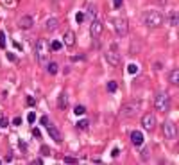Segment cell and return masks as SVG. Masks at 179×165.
I'll return each mask as SVG.
<instances>
[{
    "label": "cell",
    "instance_id": "cell-3",
    "mask_svg": "<svg viewBox=\"0 0 179 165\" xmlns=\"http://www.w3.org/2000/svg\"><path fill=\"white\" fill-rule=\"evenodd\" d=\"M138 111H140V102H138V101H129V102H125L122 106L120 117L122 118H131V117H134Z\"/></svg>",
    "mask_w": 179,
    "mask_h": 165
},
{
    "label": "cell",
    "instance_id": "cell-9",
    "mask_svg": "<svg viewBox=\"0 0 179 165\" xmlns=\"http://www.w3.org/2000/svg\"><path fill=\"white\" fill-rule=\"evenodd\" d=\"M142 126H143V129H147V131H152L156 128V117H154V113H145L143 117H142Z\"/></svg>",
    "mask_w": 179,
    "mask_h": 165
},
{
    "label": "cell",
    "instance_id": "cell-33",
    "mask_svg": "<svg viewBox=\"0 0 179 165\" xmlns=\"http://www.w3.org/2000/svg\"><path fill=\"white\" fill-rule=\"evenodd\" d=\"M13 126H22V118H20V117H15V120H13Z\"/></svg>",
    "mask_w": 179,
    "mask_h": 165
},
{
    "label": "cell",
    "instance_id": "cell-15",
    "mask_svg": "<svg viewBox=\"0 0 179 165\" xmlns=\"http://www.w3.org/2000/svg\"><path fill=\"white\" fill-rule=\"evenodd\" d=\"M57 27H59V20L56 16H52V18H49L47 22H45V31H49V32H54Z\"/></svg>",
    "mask_w": 179,
    "mask_h": 165
},
{
    "label": "cell",
    "instance_id": "cell-1",
    "mask_svg": "<svg viewBox=\"0 0 179 165\" xmlns=\"http://www.w3.org/2000/svg\"><path fill=\"white\" fill-rule=\"evenodd\" d=\"M34 56H36V61L39 65H47L49 63V56H50V45L47 39H38L36 45H34Z\"/></svg>",
    "mask_w": 179,
    "mask_h": 165
},
{
    "label": "cell",
    "instance_id": "cell-26",
    "mask_svg": "<svg viewBox=\"0 0 179 165\" xmlns=\"http://www.w3.org/2000/svg\"><path fill=\"white\" fill-rule=\"evenodd\" d=\"M65 163H77V158H72V156H65Z\"/></svg>",
    "mask_w": 179,
    "mask_h": 165
},
{
    "label": "cell",
    "instance_id": "cell-21",
    "mask_svg": "<svg viewBox=\"0 0 179 165\" xmlns=\"http://www.w3.org/2000/svg\"><path fill=\"white\" fill-rule=\"evenodd\" d=\"M74 113L79 117V115H84L86 113V108L84 106H81V104H77V106H75V110H74Z\"/></svg>",
    "mask_w": 179,
    "mask_h": 165
},
{
    "label": "cell",
    "instance_id": "cell-29",
    "mask_svg": "<svg viewBox=\"0 0 179 165\" xmlns=\"http://www.w3.org/2000/svg\"><path fill=\"white\" fill-rule=\"evenodd\" d=\"M39 122H41V124H43V126H47V124H49L50 120H49V117H47V115H43L41 118H39Z\"/></svg>",
    "mask_w": 179,
    "mask_h": 165
},
{
    "label": "cell",
    "instance_id": "cell-7",
    "mask_svg": "<svg viewBox=\"0 0 179 165\" xmlns=\"http://www.w3.org/2000/svg\"><path fill=\"white\" fill-rule=\"evenodd\" d=\"M102 31H104L102 20L93 18V20H91V25H90V36L93 38V39H98V38H100V34H102Z\"/></svg>",
    "mask_w": 179,
    "mask_h": 165
},
{
    "label": "cell",
    "instance_id": "cell-40",
    "mask_svg": "<svg viewBox=\"0 0 179 165\" xmlns=\"http://www.w3.org/2000/svg\"><path fill=\"white\" fill-rule=\"evenodd\" d=\"M158 2H160V4H165V2H167V0H158Z\"/></svg>",
    "mask_w": 179,
    "mask_h": 165
},
{
    "label": "cell",
    "instance_id": "cell-27",
    "mask_svg": "<svg viewBox=\"0 0 179 165\" xmlns=\"http://www.w3.org/2000/svg\"><path fill=\"white\" fill-rule=\"evenodd\" d=\"M5 56H7V59H9V61H13V63L16 61V56L13 54V52H5Z\"/></svg>",
    "mask_w": 179,
    "mask_h": 165
},
{
    "label": "cell",
    "instance_id": "cell-19",
    "mask_svg": "<svg viewBox=\"0 0 179 165\" xmlns=\"http://www.w3.org/2000/svg\"><path fill=\"white\" fill-rule=\"evenodd\" d=\"M50 50H61L63 49V43L61 41H57V39H54V41H50Z\"/></svg>",
    "mask_w": 179,
    "mask_h": 165
},
{
    "label": "cell",
    "instance_id": "cell-13",
    "mask_svg": "<svg viewBox=\"0 0 179 165\" xmlns=\"http://www.w3.org/2000/svg\"><path fill=\"white\" fill-rule=\"evenodd\" d=\"M57 108L61 111H65L66 108H68V94H66V92H61V94H59V97H57Z\"/></svg>",
    "mask_w": 179,
    "mask_h": 165
},
{
    "label": "cell",
    "instance_id": "cell-20",
    "mask_svg": "<svg viewBox=\"0 0 179 165\" xmlns=\"http://www.w3.org/2000/svg\"><path fill=\"white\" fill-rule=\"evenodd\" d=\"M88 126H90V122L86 120V118H81V120L77 122V129H88Z\"/></svg>",
    "mask_w": 179,
    "mask_h": 165
},
{
    "label": "cell",
    "instance_id": "cell-4",
    "mask_svg": "<svg viewBox=\"0 0 179 165\" xmlns=\"http://www.w3.org/2000/svg\"><path fill=\"white\" fill-rule=\"evenodd\" d=\"M154 106L156 110H160V111H168L170 110V95L167 94V92H160V94L156 95L154 99Z\"/></svg>",
    "mask_w": 179,
    "mask_h": 165
},
{
    "label": "cell",
    "instance_id": "cell-10",
    "mask_svg": "<svg viewBox=\"0 0 179 165\" xmlns=\"http://www.w3.org/2000/svg\"><path fill=\"white\" fill-rule=\"evenodd\" d=\"M47 131H49V136H50V138H52V140H54L56 144H61V142H63L61 131H59V129H57V128H56L52 122H49V124H47Z\"/></svg>",
    "mask_w": 179,
    "mask_h": 165
},
{
    "label": "cell",
    "instance_id": "cell-37",
    "mask_svg": "<svg viewBox=\"0 0 179 165\" xmlns=\"http://www.w3.org/2000/svg\"><path fill=\"white\" fill-rule=\"evenodd\" d=\"M7 124H9L7 118H2V120H0V126H2V128H7Z\"/></svg>",
    "mask_w": 179,
    "mask_h": 165
},
{
    "label": "cell",
    "instance_id": "cell-6",
    "mask_svg": "<svg viewBox=\"0 0 179 165\" xmlns=\"http://www.w3.org/2000/svg\"><path fill=\"white\" fill-rule=\"evenodd\" d=\"M113 27H115L116 34L120 36V38L127 36V31H129V27H127V20H125L124 16H118V18H115V20H113Z\"/></svg>",
    "mask_w": 179,
    "mask_h": 165
},
{
    "label": "cell",
    "instance_id": "cell-39",
    "mask_svg": "<svg viewBox=\"0 0 179 165\" xmlns=\"http://www.w3.org/2000/svg\"><path fill=\"white\" fill-rule=\"evenodd\" d=\"M79 59H84V56H74V57H72V61H79Z\"/></svg>",
    "mask_w": 179,
    "mask_h": 165
},
{
    "label": "cell",
    "instance_id": "cell-8",
    "mask_svg": "<svg viewBox=\"0 0 179 165\" xmlns=\"http://www.w3.org/2000/svg\"><path fill=\"white\" fill-rule=\"evenodd\" d=\"M163 135H165V138H168V140H174L177 136V126L172 120H167L163 124Z\"/></svg>",
    "mask_w": 179,
    "mask_h": 165
},
{
    "label": "cell",
    "instance_id": "cell-34",
    "mask_svg": "<svg viewBox=\"0 0 179 165\" xmlns=\"http://www.w3.org/2000/svg\"><path fill=\"white\" fill-rule=\"evenodd\" d=\"M32 135H34L36 138H39V136H41V131H39L38 128H34V129H32Z\"/></svg>",
    "mask_w": 179,
    "mask_h": 165
},
{
    "label": "cell",
    "instance_id": "cell-12",
    "mask_svg": "<svg viewBox=\"0 0 179 165\" xmlns=\"http://www.w3.org/2000/svg\"><path fill=\"white\" fill-rule=\"evenodd\" d=\"M143 133L142 131H132L131 133V142H132V146H136V147H140V146H143Z\"/></svg>",
    "mask_w": 179,
    "mask_h": 165
},
{
    "label": "cell",
    "instance_id": "cell-5",
    "mask_svg": "<svg viewBox=\"0 0 179 165\" xmlns=\"http://www.w3.org/2000/svg\"><path fill=\"white\" fill-rule=\"evenodd\" d=\"M106 61H108L111 67H118V65H120V52H118L116 43H111L109 50L106 52Z\"/></svg>",
    "mask_w": 179,
    "mask_h": 165
},
{
    "label": "cell",
    "instance_id": "cell-41",
    "mask_svg": "<svg viewBox=\"0 0 179 165\" xmlns=\"http://www.w3.org/2000/svg\"><path fill=\"white\" fill-rule=\"evenodd\" d=\"M0 163H2V160H0Z\"/></svg>",
    "mask_w": 179,
    "mask_h": 165
},
{
    "label": "cell",
    "instance_id": "cell-2",
    "mask_svg": "<svg viewBox=\"0 0 179 165\" xmlns=\"http://www.w3.org/2000/svg\"><path fill=\"white\" fill-rule=\"evenodd\" d=\"M142 22L145 23V27L158 29V27H161V25L165 23V16L161 15V13H158V11H145L143 16H142Z\"/></svg>",
    "mask_w": 179,
    "mask_h": 165
},
{
    "label": "cell",
    "instance_id": "cell-22",
    "mask_svg": "<svg viewBox=\"0 0 179 165\" xmlns=\"http://www.w3.org/2000/svg\"><path fill=\"white\" fill-rule=\"evenodd\" d=\"M116 88H118L116 81H109V83H108V92H111V94H113V92H116Z\"/></svg>",
    "mask_w": 179,
    "mask_h": 165
},
{
    "label": "cell",
    "instance_id": "cell-38",
    "mask_svg": "<svg viewBox=\"0 0 179 165\" xmlns=\"http://www.w3.org/2000/svg\"><path fill=\"white\" fill-rule=\"evenodd\" d=\"M122 2H124V0H113V5H115V7L118 9V7L122 5Z\"/></svg>",
    "mask_w": 179,
    "mask_h": 165
},
{
    "label": "cell",
    "instance_id": "cell-16",
    "mask_svg": "<svg viewBox=\"0 0 179 165\" xmlns=\"http://www.w3.org/2000/svg\"><path fill=\"white\" fill-rule=\"evenodd\" d=\"M168 23L172 25V27H176V25L179 23V13H177L176 9H172V11L168 13Z\"/></svg>",
    "mask_w": 179,
    "mask_h": 165
},
{
    "label": "cell",
    "instance_id": "cell-23",
    "mask_svg": "<svg viewBox=\"0 0 179 165\" xmlns=\"http://www.w3.org/2000/svg\"><path fill=\"white\" fill-rule=\"evenodd\" d=\"M127 72H129V74H136V72H138V65L136 63L127 65Z\"/></svg>",
    "mask_w": 179,
    "mask_h": 165
},
{
    "label": "cell",
    "instance_id": "cell-11",
    "mask_svg": "<svg viewBox=\"0 0 179 165\" xmlns=\"http://www.w3.org/2000/svg\"><path fill=\"white\" fill-rule=\"evenodd\" d=\"M18 25L20 29H32V25H34V18L31 15H23L22 18L18 20Z\"/></svg>",
    "mask_w": 179,
    "mask_h": 165
},
{
    "label": "cell",
    "instance_id": "cell-32",
    "mask_svg": "<svg viewBox=\"0 0 179 165\" xmlns=\"http://www.w3.org/2000/svg\"><path fill=\"white\" fill-rule=\"evenodd\" d=\"M27 120H29L31 124H32V122H34V120H36V115H34V113H32V111H31V113L27 115Z\"/></svg>",
    "mask_w": 179,
    "mask_h": 165
},
{
    "label": "cell",
    "instance_id": "cell-25",
    "mask_svg": "<svg viewBox=\"0 0 179 165\" xmlns=\"http://www.w3.org/2000/svg\"><path fill=\"white\" fill-rule=\"evenodd\" d=\"M149 154H150V149H149V147H143V149H142V158H143V160H147Z\"/></svg>",
    "mask_w": 179,
    "mask_h": 165
},
{
    "label": "cell",
    "instance_id": "cell-36",
    "mask_svg": "<svg viewBox=\"0 0 179 165\" xmlns=\"http://www.w3.org/2000/svg\"><path fill=\"white\" fill-rule=\"evenodd\" d=\"M41 154H45V156L50 154V151H49V147H47V146H43V147H41Z\"/></svg>",
    "mask_w": 179,
    "mask_h": 165
},
{
    "label": "cell",
    "instance_id": "cell-18",
    "mask_svg": "<svg viewBox=\"0 0 179 165\" xmlns=\"http://www.w3.org/2000/svg\"><path fill=\"white\" fill-rule=\"evenodd\" d=\"M45 67H47V72H49V74H52V75L57 74V70H59V65H57L56 61H49Z\"/></svg>",
    "mask_w": 179,
    "mask_h": 165
},
{
    "label": "cell",
    "instance_id": "cell-24",
    "mask_svg": "<svg viewBox=\"0 0 179 165\" xmlns=\"http://www.w3.org/2000/svg\"><path fill=\"white\" fill-rule=\"evenodd\" d=\"M0 49H5V32L0 31Z\"/></svg>",
    "mask_w": 179,
    "mask_h": 165
},
{
    "label": "cell",
    "instance_id": "cell-30",
    "mask_svg": "<svg viewBox=\"0 0 179 165\" xmlns=\"http://www.w3.org/2000/svg\"><path fill=\"white\" fill-rule=\"evenodd\" d=\"M27 104L29 106H36V99L34 97H27Z\"/></svg>",
    "mask_w": 179,
    "mask_h": 165
},
{
    "label": "cell",
    "instance_id": "cell-14",
    "mask_svg": "<svg viewBox=\"0 0 179 165\" xmlns=\"http://www.w3.org/2000/svg\"><path fill=\"white\" fill-rule=\"evenodd\" d=\"M63 43L66 47H74L75 45V32L74 31H66L65 36H63Z\"/></svg>",
    "mask_w": 179,
    "mask_h": 165
},
{
    "label": "cell",
    "instance_id": "cell-28",
    "mask_svg": "<svg viewBox=\"0 0 179 165\" xmlns=\"http://www.w3.org/2000/svg\"><path fill=\"white\" fill-rule=\"evenodd\" d=\"M95 15H97V11H95V7H90V11H88V16L93 20L95 18Z\"/></svg>",
    "mask_w": 179,
    "mask_h": 165
},
{
    "label": "cell",
    "instance_id": "cell-17",
    "mask_svg": "<svg viewBox=\"0 0 179 165\" xmlns=\"http://www.w3.org/2000/svg\"><path fill=\"white\" fill-rule=\"evenodd\" d=\"M168 81H170V84H179V68H172L170 70V75H168Z\"/></svg>",
    "mask_w": 179,
    "mask_h": 165
},
{
    "label": "cell",
    "instance_id": "cell-31",
    "mask_svg": "<svg viewBox=\"0 0 179 165\" xmlns=\"http://www.w3.org/2000/svg\"><path fill=\"white\" fill-rule=\"evenodd\" d=\"M75 20H77V23H81L83 20H84V15H83V13H77V15H75Z\"/></svg>",
    "mask_w": 179,
    "mask_h": 165
},
{
    "label": "cell",
    "instance_id": "cell-35",
    "mask_svg": "<svg viewBox=\"0 0 179 165\" xmlns=\"http://www.w3.org/2000/svg\"><path fill=\"white\" fill-rule=\"evenodd\" d=\"M118 154H120V149H116V147H115L113 151H111V156H113V158H116Z\"/></svg>",
    "mask_w": 179,
    "mask_h": 165
}]
</instances>
